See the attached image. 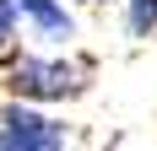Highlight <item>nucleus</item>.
<instances>
[{
  "label": "nucleus",
  "instance_id": "obj_1",
  "mask_svg": "<svg viewBox=\"0 0 157 151\" xmlns=\"http://www.w3.org/2000/svg\"><path fill=\"white\" fill-rule=\"evenodd\" d=\"M87 76H92V65L87 60H65V54H16L11 65H6V97L11 103H71V97H81L87 92Z\"/></svg>",
  "mask_w": 157,
  "mask_h": 151
},
{
  "label": "nucleus",
  "instance_id": "obj_2",
  "mask_svg": "<svg viewBox=\"0 0 157 151\" xmlns=\"http://www.w3.org/2000/svg\"><path fill=\"white\" fill-rule=\"evenodd\" d=\"M0 151H71V130L33 103H0Z\"/></svg>",
  "mask_w": 157,
  "mask_h": 151
},
{
  "label": "nucleus",
  "instance_id": "obj_3",
  "mask_svg": "<svg viewBox=\"0 0 157 151\" xmlns=\"http://www.w3.org/2000/svg\"><path fill=\"white\" fill-rule=\"evenodd\" d=\"M16 6H22V22H27V32L38 38V43L65 49L71 38H76V16H71V0H16Z\"/></svg>",
  "mask_w": 157,
  "mask_h": 151
},
{
  "label": "nucleus",
  "instance_id": "obj_4",
  "mask_svg": "<svg viewBox=\"0 0 157 151\" xmlns=\"http://www.w3.org/2000/svg\"><path fill=\"white\" fill-rule=\"evenodd\" d=\"M16 43H22V6L0 0V65L16 60Z\"/></svg>",
  "mask_w": 157,
  "mask_h": 151
},
{
  "label": "nucleus",
  "instance_id": "obj_5",
  "mask_svg": "<svg viewBox=\"0 0 157 151\" xmlns=\"http://www.w3.org/2000/svg\"><path fill=\"white\" fill-rule=\"evenodd\" d=\"M125 32L130 38H152L157 32V0H125Z\"/></svg>",
  "mask_w": 157,
  "mask_h": 151
}]
</instances>
